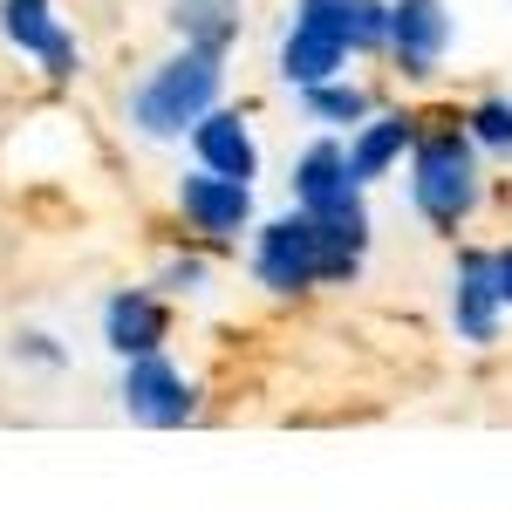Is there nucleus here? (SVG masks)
Wrapping results in <instances>:
<instances>
[{
    "label": "nucleus",
    "instance_id": "1",
    "mask_svg": "<svg viewBox=\"0 0 512 512\" xmlns=\"http://www.w3.org/2000/svg\"><path fill=\"white\" fill-rule=\"evenodd\" d=\"M369 212H280L253 226V280L267 294H315L349 287L369 260Z\"/></svg>",
    "mask_w": 512,
    "mask_h": 512
},
{
    "label": "nucleus",
    "instance_id": "2",
    "mask_svg": "<svg viewBox=\"0 0 512 512\" xmlns=\"http://www.w3.org/2000/svg\"><path fill=\"white\" fill-rule=\"evenodd\" d=\"M219 96H226V55L178 41V55H164L158 69L130 89V130L151 137V144H178V137L198 130V117L219 110Z\"/></svg>",
    "mask_w": 512,
    "mask_h": 512
},
{
    "label": "nucleus",
    "instance_id": "3",
    "mask_svg": "<svg viewBox=\"0 0 512 512\" xmlns=\"http://www.w3.org/2000/svg\"><path fill=\"white\" fill-rule=\"evenodd\" d=\"M410 205L431 233L472 226V212L485 205V171H478V144L465 137V123H444V130H417L410 144Z\"/></svg>",
    "mask_w": 512,
    "mask_h": 512
},
{
    "label": "nucleus",
    "instance_id": "4",
    "mask_svg": "<svg viewBox=\"0 0 512 512\" xmlns=\"http://www.w3.org/2000/svg\"><path fill=\"white\" fill-rule=\"evenodd\" d=\"M117 396H123V417L144 424V431H185V424L198 417V383L164 349L130 355V362H123V390Z\"/></svg>",
    "mask_w": 512,
    "mask_h": 512
},
{
    "label": "nucleus",
    "instance_id": "5",
    "mask_svg": "<svg viewBox=\"0 0 512 512\" xmlns=\"http://www.w3.org/2000/svg\"><path fill=\"white\" fill-rule=\"evenodd\" d=\"M0 41L21 48L55 89H69L82 76V48L69 35V21L55 14V0H0Z\"/></svg>",
    "mask_w": 512,
    "mask_h": 512
},
{
    "label": "nucleus",
    "instance_id": "6",
    "mask_svg": "<svg viewBox=\"0 0 512 512\" xmlns=\"http://www.w3.org/2000/svg\"><path fill=\"white\" fill-rule=\"evenodd\" d=\"M178 212H185V226H192L205 246H239V233H253V185L192 164V171L178 178Z\"/></svg>",
    "mask_w": 512,
    "mask_h": 512
},
{
    "label": "nucleus",
    "instance_id": "7",
    "mask_svg": "<svg viewBox=\"0 0 512 512\" xmlns=\"http://www.w3.org/2000/svg\"><path fill=\"white\" fill-rule=\"evenodd\" d=\"M451 35H458V21L444 0H390V48L383 55L396 62L403 82H431L451 55Z\"/></svg>",
    "mask_w": 512,
    "mask_h": 512
},
{
    "label": "nucleus",
    "instance_id": "8",
    "mask_svg": "<svg viewBox=\"0 0 512 512\" xmlns=\"http://www.w3.org/2000/svg\"><path fill=\"white\" fill-rule=\"evenodd\" d=\"M451 328L472 349H492L499 328H506V294H499V274H492V253H478V246H465L458 267H451Z\"/></svg>",
    "mask_w": 512,
    "mask_h": 512
},
{
    "label": "nucleus",
    "instance_id": "9",
    "mask_svg": "<svg viewBox=\"0 0 512 512\" xmlns=\"http://www.w3.org/2000/svg\"><path fill=\"white\" fill-rule=\"evenodd\" d=\"M294 205L301 212H369L362 205V185L349 178V144L328 130L315 137L301 158H294Z\"/></svg>",
    "mask_w": 512,
    "mask_h": 512
},
{
    "label": "nucleus",
    "instance_id": "10",
    "mask_svg": "<svg viewBox=\"0 0 512 512\" xmlns=\"http://www.w3.org/2000/svg\"><path fill=\"white\" fill-rule=\"evenodd\" d=\"M103 342L110 355H151L171 342V308H164L158 287H117L110 301H103Z\"/></svg>",
    "mask_w": 512,
    "mask_h": 512
},
{
    "label": "nucleus",
    "instance_id": "11",
    "mask_svg": "<svg viewBox=\"0 0 512 512\" xmlns=\"http://www.w3.org/2000/svg\"><path fill=\"white\" fill-rule=\"evenodd\" d=\"M294 21L321 28L349 55H383L390 48V0H294Z\"/></svg>",
    "mask_w": 512,
    "mask_h": 512
},
{
    "label": "nucleus",
    "instance_id": "12",
    "mask_svg": "<svg viewBox=\"0 0 512 512\" xmlns=\"http://www.w3.org/2000/svg\"><path fill=\"white\" fill-rule=\"evenodd\" d=\"M417 130H424V123L410 117V110H376L369 123H355L349 130V178L362 185V192H369L376 178H390L396 164L410 158Z\"/></svg>",
    "mask_w": 512,
    "mask_h": 512
},
{
    "label": "nucleus",
    "instance_id": "13",
    "mask_svg": "<svg viewBox=\"0 0 512 512\" xmlns=\"http://www.w3.org/2000/svg\"><path fill=\"white\" fill-rule=\"evenodd\" d=\"M192 158L205 164V171H219V178H260V144H253V130H246V117L239 110H212V117H198L192 130Z\"/></svg>",
    "mask_w": 512,
    "mask_h": 512
},
{
    "label": "nucleus",
    "instance_id": "14",
    "mask_svg": "<svg viewBox=\"0 0 512 512\" xmlns=\"http://www.w3.org/2000/svg\"><path fill=\"white\" fill-rule=\"evenodd\" d=\"M274 69H280V82H287V89H315V82L349 76V48H342V41H328L321 28H308V21H287Z\"/></svg>",
    "mask_w": 512,
    "mask_h": 512
},
{
    "label": "nucleus",
    "instance_id": "15",
    "mask_svg": "<svg viewBox=\"0 0 512 512\" xmlns=\"http://www.w3.org/2000/svg\"><path fill=\"white\" fill-rule=\"evenodd\" d=\"M171 35L185 48H212V55H233L246 35V0H171Z\"/></svg>",
    "mask_w": 512,
    "mask_h": 512
},
{
    "label": "nucleus",
    "instance_id": "16",
    "mask_svg": "<svg viewBox=\"0 0 512 512\" xmlns=\"http://www.w3.org/2000/svg\"><path fill=\"white\" fill-rule=\"evenodd\" d=\"M294 96H301L308 123H321V130H355V123L376 117V96H369L362 82H349V76L315 82V89H294Z\"/></svg>",
    "mask_w": 512,
    "mask_h": 512
},
{
    "label": "nucleus",
    "instance_id": "17",
    "mask_svg": "<svg viewBox=\"0 0 512 512\" xmlns=\"http://www.w3.org/2000/svg\"><path fill=\"white\" fill-rule=\"evenodd\" d=\"M465 137L492 158H512V96H478L465 110Z\"/></svg>",
    "mask_w": 512,
    "mask_h": 512
},
{
    "label": "nucleus",
    "instance_id": "18",
    "mask_svg": "<svg viewBox=\"0 0 512 512\" xmlns=\"http://www.w3.org/2000/svg\"><path fill=\"white\" fill-rule=\"evenodd\" d=\"M158 287L164 294H205V287H212V260H205V253H171Z\"/></svg>",
    "mask_w": 512,
    "mask_h": 512
},
{
    "label": "nucleus",
    "instance_id": "19",
    "mask_svg": "<svg viewBox=\"0 0 512 512\" xmlns=\"http://www.w3.org/2000/svg\"><path fill=\"white\" fill-rule=\"evenodd\" d=\"M14 362H41V369H62L69 355L55 349V335H41V328H28V335H14Z\"/></svg>",
    "mask_w": 512,
    "mask_h": 512
},
{
    "label": "nucleus",
    "instance_id": "20",
    "mask_svg": "<svg viewBox=\"0 0 512 512\" xmlns=\"http://www.w3.org/2000/svg\"><path fill=\"white\" fill-rule=\"evenodd\" d=\"M492 274H499V294H506V308H512V246L492 253Z\"/></svg>",
    "mask_w": 512,
    "mask_h": 512
}]
</instances>
